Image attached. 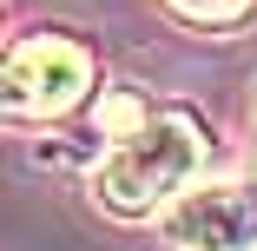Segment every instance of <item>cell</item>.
<instances>
[{"label": "cell", "mask_w": 257, "mask_h": 251, "mask_svg": "<svg viewBox=\"0 0 257 251\" xmlns=\"http://www.w3.org/2000/svg\"><path fill=\"white\" fill-rule=\"evenodd\" d=\"M204 172V126L185 106H145L119 139L112 152L92 165V198L119 218H145L165 212L172 198Z\"/></svg>", "instance_id": "cell-1"}, {"label": "cell", "mask_w": 257, "mask_h": 251, "mask_svg": "<svg viewBox=\"0 0 257 251\" xmlns=\"http://www.w3.org/2000/svg\"><path fill=\"white\" fill-rule=\"evenodd\" d=\"M92 86V53L73 33H27L0 53V113L7 119H60Z\"/></svg>", "instance_id": "cell-2"}, {"label": "cell", "mask_w": 257, "mask_h": 251, "mask_svg": "<svg viewBox=\"0 0 257 251\" xmlns=\"http://www.w3.org/2000/svg\"><path fill=\"white\" fill-rule=\"evenodd\" d=\"M172 251H257V185H185L165 205Z\"/></svg>", "instance_id": "cell-3"}, {"label": "cell", "mask_w": 257, "mask_h": 251, "mask_svg": "<svg viewBox=\"0 0 257 251\" xmlns=\"http://www.w3.org/2000/svg\"><path fill=\"white\" fill-rule=\"evenodd\" d=\"M172 7H178L185 20H204V27H224V20H237V14H250L257 0H172Z\"/></svg>", "instance_id": "cell-4"}, {"label": "cell", "mask_w": 257, "mask_h": 251, "mask_svg": "<svg viewBox=\"0 0 257 251\" xmlns=\"http://www.w3.org/2000/svg\"><path fill=\"white\" fill-rule=\"evenodd\" d=\"M250 99H257V93H250Z\"/></svg>", "instance_id": "cell-5"}]
</instances>
